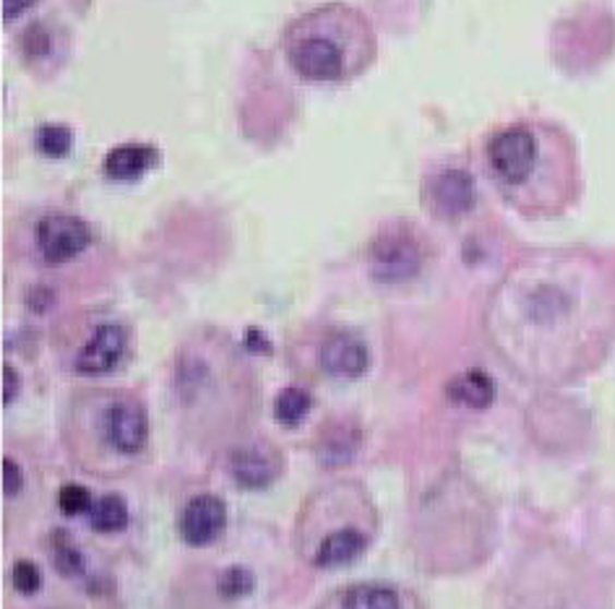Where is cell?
Returning a JSON list of instances; mask_svg holds the SVG:
<instances>
[{"label": "cell", "instance_id": "44dd1931", "mask_svg": "<svg viewBox=\"0 0 615 609\" xmlns=\"http://www.w3.org/2000/svg\"><path fill=\"white\" fill-rule=\"evenodd\" d=\"M24 58L29 63H45L52 58V35L45 24H35L24 32Z\"/></svg>", "mask_w": 615, "mask_h": 609}, {"label": "cell", "instance_id": "484cf974", "mask_svg": "<svg viewBox=\"0 0 615 609\" xmlns=\"http://www.w3.org/2000/svg\"><path fill=\"white\" fill-rule=\"evenodd\" d=\"M32 3H35V0H3V19L5 22H13V19L29 9Z\"/></svg>", "mask_w": 615, "mask_h": 609}, {"label": "cell", "instance_id": "603a6c76", "mask_svg": "<svg viewBox=\"0 0 615 609\" xmlns=\"http://www.w3.org/2000/svg\"><path fill=\"white\" fill-rule=\"evenodd\" d=\"M11 584L19 594L29 597V594H35L39 584H43V575H39V568L35 565V562L19 560L11 571Z\"/></svg>", "mask_w": 615, "mask_h": 609}, {"label": "cell", "instance_id": "3957f363", "mask_svg": "<svg viewBox=\"0 0 615 609\" xmlns=\"http://www.w3.org/2000/svg\"><path fill=\"white\" fill-rule=\"evenodd\" d=\"M65 440L86 472L120 474L146 448L149 417L133 393L120 388H89L71 399Z\"/></svg>", "mask_w": 615, "mask_h": 609}, {"label": "cell", "instance_id": "5b68a950", "mask_svg": "<svg viewBox=\"0 0 615 609\" xmlns=\"http://www.w3.org/2000/svg\"><path fill=\"white\" fill-rule=\"evenodd\" d=\"M556 149L558 141L547 129L517 123L493 133L485 159L506 198L524 211H547L556 204V185L547 183L556 175V165H551Z\"/></svg>", "mask_w": 615, "mask_h": 609}, {"label": "cell", "instance_id": "52a82bcc", "mask_svg": "<svg viewBox=\"0 0 615 609\" xmlns=\"http://www.w3.org/2000/svg\"><path fill=\"white\" fill-rule=\"evenodd\" d=\"M92 227L76 214L50 211L37 219L35 224V247L45 266H65L89 251Z\"/></svg>", "mask_w": 615, "mask_h": 609}, {"label": "cell", "instance_id": "ac0fdd59", "mask_svg": "<svg viewBox=\"0 0 615 609\" xmlns=\"http://www.w3.org/2000/svg\"><path fill=\"white\" fill-rule=\"evenodd\" d=\"M311 393L303 391V388L290 386L285 391H279L277 401H274V417H277L282 425L292 427L298 422H303L311 412Z\"/></svg>", "mask_w": 615, "mask_h": 609}, {"label": "cell", "instance_id": "277c9868", "mask_svg": "<svg viewBox=\"0 0 615 609\" xmlns=\"http://www.w3.org/2000/svg\"><path fill=\"white\" fill-rule=\"evenodd\" d=\"M378 519L360 482H334L313 492L296 526V541L313 568H342L363 558Z\"/></svg>", "mask_w": 615, "mask_h": 609}, {"label": "cell", "instance_id": "9a60e30c", "mask_svg": "<svg viewBox=\"0 0 615 609\" xmlns=\"http://www.w3.org/2000/svg\"><path fill=\"white\" fill-rule=\"evenodd\" d=\"M360 448V433L352 425H331L329 433L321 435L318 459L326 466L347 464Z\"/></svg>", "mask_w": 615, "mask_h": 609}, {"label": "cell", "instance_id": "5bb4252c", "mask_svg": "<svg viewBox=\"0 0 615 609\" xmlns=\"http://www.w3.org/2000/svg\"><path fill=\"white\" fill-rule=\"evenodd\" d=\"M446 397H449L454 404L467 406V410H485V406H491L493 399H496V383H493L491 375H485L483 370H467L449 380Z\"/></svg>", "mask_w": 615, "mask_h": 609}, {"label": "cell", "instance_id": "4fadbf2b", "mask_svg": "<svg viewBox=\"0 0 615 609\" xmlns=\"http://www.w3.org/2000/svg\"><path fill=\"white\" fill-rule=\"evenodd\" d=\"M157 162H159V154L154 146L123 144L107 154L102 170L110 180H120V183H123V180H138Z\"/></svg>", "mask_w": 615, "mask_h": 609}, {"label": "cell", "instance_id": "7402d4cb", "mask_svg": "<svg viewBox=\"0 0 615 609\" xmlns=\"http://www.w3.org/2000/svg\"><path fill=\"white\" fill-rule=\"evenodd\" d=\"M60 513L65 515H82L92 511V495L82 485H63L58 492Z\"/></svg>", "mask_w": 615, "mask_h": 609}, {"label": "cell", "instance_id": "9c48e42d", "mask_svg": "<svg viewBox=\"0 0 615 609\" xmlns=\"http://www.w3.org/2000/svg\"><path fill=\"white\" fill-rule=\"evenodd\" d=\"M282 472V456L266 440H245L230 448V474L245 490H264Z\"/></svg>", "mask_w": 615, "mask_h": 609}, {"label": "cell", "instance_id": "ffe728a7", "mask_svg": "<svg viewBox=\"0 0 615 609\" xmlns=\"http://www.w3.org/2000/svg\"><path fill=\"white\" fill-rule=\"evenodd\" d=\"M35 144H37L39 154L58 159V157H65V154L71 151L73 136L65 125H43V129L37 131Z\"/></svg>", "mask_w": 615, "mask_h": 609}, {"label": "cell", "instance_id": "8992f818", "mask_svg": "<svg viewBox=\"0 0 615 609\" xmlns=\"http://www.w3.org/2000/svg\"><path fill=\"white\" fill-rule=\"evenodd\" d=\"M423 245L407 227H389L373 237L367 251V266L381 284H402L423 269Z\"/></svg>", "mask_w": 615, "mask_h": 609}, {"label": "cell", "instance_id": "7c38bea8", "mask_svg": "<svg viewBox=\"0 0 615 609\" xmlns=\"http://www.w3.org/2000/svg\"><path fill=\"white\" fill-rule=\"evenodd\" d=\"M318 363L326 375L331 378L355 380L367 370L371 365V354H367L365 341L352 331H334L324 339L318 352Z\"/></svg>", "mask_w": 615, "mask_h": 609}, {"label": "cell", "instance_id": "6da1fadb", "mask_svg": "<svg viewBox=\"0 0 615 609\" xmlns=\"http://www.w3.org/2000/svg\"><path fill=\"white\" fill-rule=\"evenodd\" d=\"M172 388L185 425L196 435H236L258 412L256 370L217 328H204L183 341Z\"/></svg>", "mask_w": 615, "mask_h": 609}, {"label": "cell", "instance_id": "8fae6325", "mask_svg": "<svg viewBox=\"0 0 615 609\" xmlns=\"http://www.w3.org/2000/svg\"><path fill=\"white\" fill-rule=\"evenodd\" d=\"M180 537L185 545L204 547L212 545L214 539H219V534L227 526V508L217 495H196L185 503L183 513H180Z\"/></svg>", "mask_w": 615, "mask_h": 609}, {"label": "cell", "instance_id": "7a4b0ae2", "mask_svg": "<svg viewBox=\"0 0 615 609\" xmlns=\"http://www.w3.org/2000/svg\"><path fill=\"white\" fill-rule=\"evenodd\" d=\"M282 52L303 82L347 84L373 65L378 35L363 11L334 0L303 11L285 26Z\"/></svg>", "mask_w": 615, "mask_h": 609}, {"label": "cell", "instance_id": "2e32d148", "mask_svg": "<svg viewBox=\"0 0 615 609\" xmlns=\"http://www.w3.org/2000/svg\"><path fill=\"white\" fill-rule=\"evenodd\" d=\"M131 515H129V506L120 495H105L99 498L89 511V524L95 532L102 534H112V532H123L129 526Z\"/></svg>", "mask_w": 615, "mask_h": 609}, {"label": "cell", "instance_id": "d6986e66", "mask_svg": "<svg viewBox=\"0 0 615 609\" xmlns=\"http://www.w3.org/2000/svg\"><path fill=\"white\" fill-rule=\"evenodd\" d=\"M253 586H256V575H253L249 568H243V565L225 568L222 575H219V581H217L219 597H225V599L249 597V594L253 592Z\"/></svg>", "mask_w": 615, "mask_h": 609}, {"label": "cell", "instance_id": "d4e9b609", "mask_svg": "<svg viewBox=\"0 0 615 609\" xmlns=\"http://www.w3.org/2000/svg\"><path fill=\"white\" fill-rule=\"evenodd\" d=\"M19 391V375L11 365H3V404H11Z\"/></svg>", "mask_w": 615, "mask_h": 609}, {"label": "cell", "instance_id": "ba28073f", "mask_svg": "<svg viewBox=\"0 0 615 609\" xmlns=\"http://www.w3.org/2000/svg\"><path fill=\"white\" fill-rule=\"evenodd\" d=\"M125 354H129V328L118 320H99L73 352L71 370L84 378H99L116 370Z\"/></svg>", "mask_w": 615, "mask_h": 609}, {"label": "cell", "instance_id": "cb8c5ba5", "mask_svg": "<svg viewBox=\"0 0 615 609\" xmlns=\"http://www.w3.org/2000/svg\"><path fill=\"white\" fill-rule=\"evenodd\" d=\"M24 490V472L13 459H3V495L5 498H16Z\"/></svg>", "mask_w": 615, "mask_h": 609}, {"label": "cell", "instance_id": "e0dca14e", "mask_svg": "<svg viewBox=\"0 0 615 609\" xmlns=\"http://www.w3.org/2000/svg\"><path fill=\"white\" fill-rule=\"evenodd\" d=\"M52 547V562H56L58 573L69 575V578H79L86 573V562L82 550L76 547V541L71 539V534L56 532L50 539Z\"/></svg>", "mask_w": 615, "mask_h": 609}, {"label": "cell", "instance_id": "30bf717a", "mask_svg": "<svg viewBox=\"0 0 615 609\" xmlns=\"http://www.w3.org/2000/svg\"><path fill=\"white\" fill-rule=\"evenodd\" d=\"M474 198H478V193H474V180L470 178V172L457 170V167L441 170L438 175H433L425 183L427 209L436 214V217H465L474 206Z\"/></svg>", "mask_w": 615, "mask_h": 609}]
</instances>
